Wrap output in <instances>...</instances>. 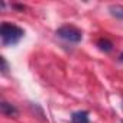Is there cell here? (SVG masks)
Here are the masks:
<instances>
[{
	"label": "cell",
	"mask_w": 123,
	"mask_h": 123,
	"mask_svg": "<svg viewBox=\"0 0 123 123\" xmlns=\"http://www.w3.org/2000/svg\"><path fill=\"white\" fill-rule=\"evenodd\" d=\"M25 36V31L10 22H3L0 26V38H2L3 46H15L20 42V39Z\"/></svg>",
	"instance_id": "obj_1"
},
{
	"label": "cell",
	"mask_w": 123,
	"mask_h": 123,
	"mask_svg": "<svg viewBox=\"0 0 123 123\" xmlns=\"http://www.w3.org/2000/svg\"><path fill=\"white\" fill-rule=\"evenodd\" d=\"M55 35L61 39L70 42V43H78L83 39V32L74 25H64V26L58 28Z\"/></svg>",
	"instance_id": "obj_2"
},
{
	"label": "cell",
	"mask_w": 123,
	"mask_h": 123,
	"mask_svg": "<svg viewBox=\"0 0 123 123\" xmlns=\"http://www.w3.org/2000/svg\"><path fill=\"white\" fill-rule=\"evenodd\" d=\"M0 111H2V114L6 116V117H16L19 114V109L16 106L7 103L6 100L0 101Z\"/></svg>",
	"instance_id": "obj_3"
},
{
	"label": "cell",
	"mask_w": 123,
	"mask_h": 123,
	"mask_svg": "<svg viewBox=\"0 0 123 123\" xmlns=\"http://www.w3.org/2000/svg\"><path fill=\"white\" fill-rule=\"evenodd\" d=\"M71 123H90V113L87 110H78L71 114Z\"/></svg>",
	"instance_id": "obj_4"
},
{
	"label": "cell",
	"mask_w": 123,
	"mask_h": 123,
	"mask_svg": "<svg viewBox=\"0 0 123 123\" xmlns=\"http://www.w3.org/2000/svg\"><path fill=\"white\" fill-rule=\"evenodd\" d=\"M96 45L98 46V49H100L101 52L109 54V52H111V51H113V42H111L110 39H107V38H100V39L97 41V43H96Z\"/></svg>",
	"instance_id": "obj_5"
},
{
	"label": "cell",
	"mask_w": 123,
	"mask_h": 123,
	"mask_svg": "<svg viewBox=\"0 0 123 123\" xmlns=\"http://www.w3.org/2000/svg\"><path fill=\"white\" fill-rule=\"evenodd\" d=\"M109 12L113 18H116L119 20H123V6L122 5H110Z\"/></svg>",
	"instance_id": "obj_6"
},
{
	"label": "cell",
	"mask_w": 123,
	"mask_h": 123,
	"mask_svg": "<svg viewBox=\"0 0 123 123\" xmlns=\"http://www.w3.org/2000/svg\"><path fill=\"white\" fill-rule=\"evenodd\" d=\"M0 62H2V74L6 75L9 73V64H7V61L5 56H0Z\"/></svg>",
	"instance_id": "obj_7"
},
{
	"label": "cell",
	"mask_w": 123,
	"mask_h": 123,
	"mask_svg": "<svg viewBox=\"0 0 123 123\" xmlns=\"http://www.w3.org/2000/svg\"><path fill=\"white\" fill-rule=\"evenodd\" d=\"M12 7L18 9V10H25V6H22V5H12Z\"/></svg>",
	"instance_id": "obj_8"
},
{
	"label": "cell",
	"mask_w": 123,
	"mask_h": 123,
	"mask_svg": "<svg viewBox=\"0 0 123 123\" xmlns=\"http://www.w3.org/2000/svg\"><path fill=\"white\" fill-rule=\"evenodd\" d=\"M119 61H120V62H123V52L120 54V56H119Z\"/></svg>",
	"instance_id": "obj_9"
}]
</instances>
